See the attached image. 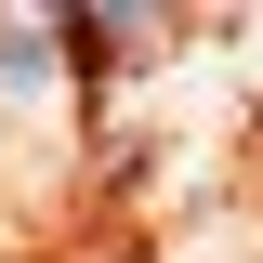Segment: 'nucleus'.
Segmentation results:
<instances>
[{
  "label": "nucleus",
  "mask_w": 263,
  "mask_h": 263,
  "mask_svg": "<svg viewBox=\"0 0 263 263\" xmlns=\"http://www.w3.org/2000/svg\"><path fill=\"white\" fill-rule=\"evenodd\" d=\"M0 79H13V92L66 79V40H53V13H27V27H0Z\"/></svg>",
  "instance_id": "f257e3e1"
}]
</instances>
